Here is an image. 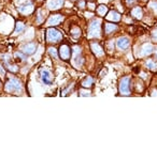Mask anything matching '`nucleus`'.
I'll return each instance as SVG.
<instances>
[{
	"label": "nucleus",
	"instance_id": "nucleus-1",
	"mask_svg": "<svg viewBox=\"0 0 157 157\" xmlns=\"http://www.w3.org/2000/svg\"><path fill=\"white\" fill-rule=\"evenodd\" d=\"M6 92H10V93H14V92H19L22 90V83L19 79L16 78H10L6 83V87H4Z\"/></svg>",
	"mask_w": 157,
	"mask_h": 157
},
{
	"label": "nucleus",
	"instance_id": "nucleus-2",
	"mask_svg": "<svg viewBox=\"0 0 157 157\" xmlns=\"http://www.w3.org/2000/svg\"><path fill=\"white\" fill-rule=\"evenodd\" d=\"M61 39H63V34L55 28H48L46 30V41L48 42L57 43V42L61 41Z\"/></svg>",
	"mask_w": 157,
	"mask_h": 157
},
{
	"label": "nucleus",
	"instance_id": "nucleus-3",
	"mask_svg": "<svg viewBox=\"0 0 157 157\" xmlns=\"http://www.w3.org/2000/svg\"><path fill=\"white\" fill-rule=\"evenodd\" d=\"M17 10L23 14H30L34 11V6L29 0H24L23 2L17 3Z\"/></svg>",
	"mask_w": 157,
	"mask_h": 157
},
{
	"label": "nucleus",
	"instance_id": "nucleus-4",
	"mask_svg": "<svg viewBox=\"0 0 157 157\" xmlns=\"http://www.w3.org/2000/svg\"><path fill=\"white\" fill-rule=\"evenodd\" d=\"M59 57L63 60H69L71 57V49L67 44H63L59 47Z\"/></svg>",
	"mask_w": 157,
	"mask_h": 157
},
{
	"label": "nucleus",
	"instance_id": "nucleus-5",
	"mask_svg": "<svg viewBox=\"0 0 157 157\" xmlns=\"http://www.w3.org/2000/svg\"><path fill=\"white\" fill-rule=\"evenodd\" d=\"M40 76H41V79L45 85H52L53 82V76L51 74V72L46 68H42L40 71Z\"/></svg>",
	"mask_w": 157,
	"mask_h": 157
},
{
	"label": "nucleus",
	"instance_id": "nucleus-6",
	"mask_svg": "<svg viewBox=\"0 0 157 157\" xmlns=\"http://www.w3.org/2000/svg\"><path fill=\"white\" fill-rule=\"evenodd\" d=\"M64 21V16L60 14H55L50 16V18L46 21V26L48 27H52V26H57Z\"/></svg>",
	"mask_w": 157,
	"mask_h": 157
},
{
	"label": "nucleus",
	"instance_id": "nucleus-7",
	"mask_svg": "<svg viewBox=\"0 0 157 157\" xmlns=\"http://www.w3.org/2000/svg\"><path fill=\"white\" fill-rule=\"evenodd\" d=\"M129 82H130L129 77H125V78H123L121 80V82H119V91H121L122 94H125V95L129 94Z\"/></svg>",
	"mask_w": 157,
	"mask_h": 157
},
{
	"label": "nucleus",
	"instance_id": "nucleus-8",
	"mask_svg": "<svg viewBox=\"0 0 157 157\" xmlns=\"http://www.w3.org/2000/svg\"><path fill=\"white\" fill-rule=\"evenodd\" d=\"M88 31H89V36H96V35H99V32H100V21H93V23L89 25Z\"/></svg>",
	"mask_w": 157,
	"mask_h": 157
},
{
	"label": "nucleus",
	"instance_id": "nucleus-9",
	"mask_svg": "<svg viewBox=\"0 0 157 157\" xmlns=\"http://www.w3.org/2000/svg\"><path fill=\"white\" fill-rule=\"evenodd\" d=\"M36 49H37V44L34 43V42L26 44V45L23 46V48H22L23 52L25 55H27V56H30V55L35 54V52H36Z\"/></svg>",
	"mask_w": 157,
	"mask_h": 157
},
{
	"label": "nucleus",
	"instance_id": "nucleus-10",
	"mask_svg": "<svg viewBox=\"0 0 157 157\" xmlns=\"http://www.w3.org/2000/svg\"><path fill=\"white\" fill-rule=\"evenodd\" d=\"M64 0H48V8L50 10H58L63 6Z\"/></svg>",
	"mask_w": 157,
	"mask_h": 157
},
{
	"label": "nucleus",
	"instance_id": "nucleus-11",
	"mask_svg": "<svg viewBox=\"0 0 157 157\" xmlns=\"http://www.w3.org/2000/svg\"><path fill=\"white\" fill-rule=\"evenodd\" d=\"M129 44L130 42L127 37H121L118 41V47L121 48V49H126V48L129 47Z\"/></svg>",
	"mask_w": 157,
	"mask_h": 157
},
{
	"label": "nucleus",
	"instance_id": "nucleus-12",
	"mask_svg": "<svg viewBox=\"0 0 157 157\" xmlns=\"http://www.w3.org/2000/svg\"><path fill=\"white\" fill-rule=\"evenodd\" d=\"M92 49L94 50V52L96 54V56H102L105 52H103V49H102V47H101L99 44H97V43H93L92 44Z\"/></svg>",
	"mask_w": 157,
	"mask_h": 157
},
{
	"label": "nucleus",
	"instance_id": "nucleus-13",
	"mask_svg": "<svg viewBox=\"0 0 157 157\" xmlns=\"http://www.w3.org/2000/svg\"><path fill=\"white\" fill-rule=\"evenodd\" d=\"M107 19H109V21H118L119 19H121V16H119V14L118 12H115V11H111V12L108 14Z\"/></svg>",
	"mask_w": 157,
	"mask_h": 157
},
{
	"label": "nucleus",
	"instance_id": "nucleus-14",
	"mask_svg": "<svg viewBox=\"0 0 157 157\" xmlns=\"http://www.w3.org/2000/svg\"><path fill=\"white\" fill-rule=\"evenodd\" d=\"M25 30V25L22 21H17L16 25H15V30H14V34H19Z\"/></svg>",
	"mask_w": 157,
	"mask_h": 157
},
{
	"label": "nucleus",
	"instance_id": "nucleus-15",
	"mask_svg": "<svg viewBox=\"0 0 157 157\" xmlns=\"http://www.w3.org/2000/svg\"><path fill=\"white\" fill-rule=\"evenodd\" d=\"M116 29H118V26L113 25V24H105V31L107 34H110L111 32L115 31Z\"/></svg>",
	"mask_w": 157,
	"mask_h": 157
},
{
	"label": "nucleus",
	"instance_id": "nucleus-16",
	"mask_svg": "<svg viewBox=\"0 0 157 157\" xmlns=\"http://www.w3.org/2000/svg\"><path fill=\"white\" fill-rule=\"evenodd\" d=\"M131 14H132V16H134L136 18H141V16H142V10H141L140 8H136L131 11Z\"/></svg>",
	"mask_w": 157,
	"mask_h": 157
},
{
	"label": "nucleus",
	"instance_id": "nucleus-17",
	"mask_svg": "<svg viewBox=\"0 0 157 157\" xmlns=\"http://www.w3.org/2000/svg\"><path fill=\"white\" fill-rule=\"evenodd\" d=\"M92 85H93V78H90V77H88L85 80L82 81V87L83 88H90Z\"/></svg>",
	"mask_w": 157,
	"mask_h": 157
},
{
	"label": "nucleus",
	"instance_id": "nucleus-18",
	"mask_svg": "<svg viewBox=\"0 0 157 157\" xmlns=\"http://www.w3.org/2000/svg\"><path fill=\"white\" fill-rule=\"evenodd\" d=\"M108 12V8L105 6H99L98 9H97V13L101 16H105V13Z\"/></svg>",
	"mask_w": 157,
	"mask_h": 157
},
{
	"label": "nucleus",
	"instance_id": "nucleus-19",
	"mask_svg": "<svg viewBox=\"0 0 157 157\" xmlns=\"http://www.w3.org/2000/svg\"><path fill=\"white\" fill-rule=\"evenodd\" d=\"M70 33H71L72 36L74 37H79L81 35V29L79 27H73L71 30H70Z\"/></svg>",
	"mask_w": 157,
	"mask_h": 157
},
{
	"label": "nucleus",
	"instance_id": "nucleus-20",
	"mask_svg": "<svg viewBox=\"0 0 157 157\" xmlns=\"http://www.w3.org/2000/svg\"><path fill=\"white\" fill-rule=\"evenodd\" d=\"M44 14H45V12H44L43 10H39L38 11V17H37V21L38 23H41V21H44Z\"/></svg>",
	"mask_w": 157,
	"mask_h": 157
},
{
	"label": "nucleus",
	"instance_id": "nucleus-21",
	"mask_svg": "<svg viewBox=\"0 0 157 157\" xmlns=\"http://www.w3.org/2000/svg\"><path fill=\"white\" fill-rule=\"evenodd\" d=\"M48 52H50L51 56L54 57L55 59L57 58V52H56V49H54V48H50V49H48Z\"/></svg>",
	"mask_w": 157,
	"mask_h": 157
},
{
	"label": "nucleus",
	"instance_id": "nucleus-22",
	"mask_svg": "<svg viewBox=\"0 0 157 157\" xmlns=\"http://www.w3.org/2000/svg\"><path fill=\"white\" fill-rule=\"evenodd\" d=\"M147 66L149 68H151V70H154V68L156 67V64L154 62H152V61H149V62L147 63Z\"/></svg>",
	"mask_w": 157,
	"mask_h": 157
},
{
	"label": "nucleus",
	"instance_id": "nucleus-23",
	"mask_svg": "<svg viewBox=\"0 0 157 157\" xmlns=\"http://www.w3.org/2000/svg\"><path fill=\"white\" fill-rule=\"evenodd\" d=\"M6 52V46L0 45V52Z\"/></svg>",
	"mask_w": 157,
	"mask_h": 157
},
{
	"label": "nucleus",
	"instance_id": "nucleus-24",
	"mask_svg": "<svg viewBox=\"0 0 157 157\" xmlns=\"http://www.w3.org/2000/svg\"><path fill=\"white\" fill-rule=\"evenodd\" d=\"M108 73V70L105 68V70H103L102 72H101V74H100V77H103V75H105Z\"/></svg>",
	"mask_w": 157,
	"mask_h": 157
},
{
	"label": "nucleus",
	"instance_id": "nucleus-25",
	"mask_svg": "<svg viewBox=\"0 0 157 157\" xmlns=\"http://www.w3.org/2000/svg\"><path fill=\"white\" fill-rule=\"evenodd\" d=\"M88 6H89L90 10H94V9H95V4L94 3H88Z\"/></svg>",
	"mask_w": 157,
	"mask_h": 157
},
{
	"label": "nucleus",
	"instance_id": "nucleus-26",
	"mask_svg": "<svg viewBox=\"0 0 157 157\" xmlns=\"http://www.w3.org/2000/svg\"><path fill=\"white\" fill-rule=\"evenodd\" d=\"M134 71V73H139V72H140V68H137V67H136Z\"/></svg>",
	"mask_w": 157,
	"mask_h": 157
},
{
	"label": "nucleus",
	"instance_id": "nucleus-27",
	"mask_svg": "<svg viewBox=\"0 0 157 157\" xmlns=\"http://www.w3.org/2000/svg\"><path fill=\"white\" fill-rule=\"evenodd\" d=\"M0 86H1V81H0Z\"/></svg>",
	"mask_w": 157,
	"mask_h": 157
}]
</instances>
